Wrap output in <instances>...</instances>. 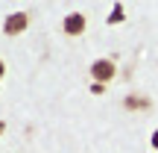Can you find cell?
<instances>
[{
    "label": "cell",
    "instance_id": "obj_1",
    "mask_svg": "<svg viewBox=\"0 0 158 153\" xmlns=\"http://www.w3.org/2000/svg\"><path fill=\"white\" fill-rule=\"evenodd\" d=\"M27 27H29V15H27V12H15V15L6 18L3 33H6V35H21Z\"/></svg>",
    "mask_w": 158,
    "mask_h": 153
},
{
    "label": "cell",
    "instance_id": "obj_2",
    "mask_svg": "<svg viewBox=\"0 0 158 153\" xmlns=\"http://www.w3.org/2000/svg\"><path fill=\"white\" fill-rule=\"evenodd\" d=\"M91 77L97 79V83H108V79H114V62L111 59H97L94 65H91Z\"/></svg>",
    "mask_w": 158,
    "mask_h": 153
},
{
    "label": "cell",
    "instance_id": "obj_3",
    "mask_svg": "<svg viewBox=\"0 0 158 153\" xmlns=\"http://www.w3.org/2000/svg\"><path fill=\"white\" fill-rule=\"evenodd\" d=\"M62 29H64L68 35H82V33H85V15H82V12L68 15V18H64V24H62Z\"/></svg>",
    "mask_w": 158,
    "mask_h": 153
},
{
    "label": "cell",
    "instance_id": "obj_4",
    "mask_svg": "<svg viewBox=\"0 0 158 153\" xmlns=\"http://www.w3.org/2000/svg\"><path fill=\"white\" fill-rule=\"evenodd\" d=\"M152 147H155V150H158V130H155V133H152Z\"/></svg>",
    "mask_w": 158,
    "mask_h": 153
},
{
    "label": "cell",
    "instance_id": "obj_5",
    "mask_svg": "<svg viewBox=\"0 0 158 153\" xmlns=\"http://www.w3.org/2000/svg\"><path fill=\"white\" fill-rule=\"evenodd\" d=\"M3 74H6V62L0 59V79H3Z\"/></svg>",
    "mask_w": 158,
    "mask_h": 153
},
{
    "label": "cell",
    "instance_id": "obj_6",
    "mask_svg": "<svg viewBox=\"0 0 158 153\" xmlns=\"http://www.w3.org/2000/svg\"><path fill=\"white\" fill-rule=\"evenodd\" d=\"M3 130H6V124H3V121H0V133H3Z\"/></svg>",
    "mask_w": 158,
    "mask_h": 153
}]
</instances>
